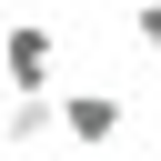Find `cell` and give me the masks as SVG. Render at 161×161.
<instances>
[{
	"instance_id": "1",
	"label": "cell",
	"mask_w": 161,
	"mask_h": 161,
	"mask_svg": "<svg viewBox=\"0 0 161 161\" xmlns=\"http://www.w3.org/2000/svg\"><path fill=\"white\" fill-rule=\"evenodd\" d=\"M121 91H70V101H50V131H70V141H121Z\"/></svg>"
},
{
	"instance_id": "2",
	"label": "cell",
	"mask_w": 161,
	"mask_h": 161,
	"mask_svg": "<svg viewBox=\"0 0 161 161\" xmlns=\"http://www.w3.org/2000/svg\"><path fill=\"white\" fill-rule=\"evenodd\" d=\"M0 70H10V91H50V30L40 20H10L0 30Z\"/></svg>"
},
{
	"instance_id": "3",
	"label": "cell",
	"mask_w": 161,
	"mask_h": 161,
	"mask_svg": "<svg viewBox=\"0 0 161 161\" xmlns=\"http://www.w3.org/2000/svg\"><path fill=\"white\" fill-rule=\"evenodd\" d=\"M50 131V91H10V141H40Z\"/></svg>"
},
{
	"instance_id": "4",
	"label": "cell",
	"mask_w": 161,
	"mask_h": 161,
	"mask_svg": "<svg viewBox=\"0 0 161 161\" xmlns=\"http://www.w3.org/2000/svg\"><path fill=\"white\" fill-rule=\"evenodd\" d=\"M131 40H141V50L161 60V0H141V10H131Z\"/></svg>"
}]
</instances>
